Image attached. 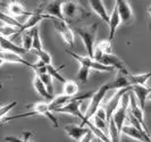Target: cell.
I'll return each instance as SVG.
<instances>
[{
	"label": "cell",
	"mask_w": 151,
	"mask_h": 142,
	"mask_svg": "<svg viewBox=\"0 0 151 142\" xmlns=\"http://www.w3.org/2000/svg\"><path fill=\"white\" fill-rule=\"evenodd\" d=\"M7 13L9 15L14 16L16 18L21 17V16H31L33 13L31 12H27L25 7L23 6L21 2H17V1H10L7 5Z\"/></svg>",
	"instance_id": "cell-18"
},
{
	"label": "cell",
	"mask_w": 151,
	"mask_h": 142,
	"mask_svg": "<svg viewBox=\"0 0 151 142\" xmlns=\"http://www.w3.org/2000/svg\"><path fill=\"white\" fill-rule=\"evenodd\" d=\"M66 53L68 55H70L75 60H77L82 66H85V67L90 68V69H94V71H100V72H114L115 69L113 67H109V66H106L101 63H99L97 60L92 59L90 57H84V56H80L77 53H73L70 50H66Z\"/></svg>",
	"instance_id": "cell-4"
},
{
	"label": "cell",
	"mask_w": 151,
	"mask_h": 142,
	"mask_svg": "<svg viewBox=\"0 0 151 142\" xmlns=\"http://www.w3.org/2000/svg\"><path fill=\"white\" fill-rule=\"evenodd\" d=\"M115 6L118 9V13L122 18V22L126 23L132 19L133 17V10L129 5V1H124V0H117Z\"/></svg>",
	"instance_id": "cell-14"
},
{
	"label": "cell",
	"mask_w": 151,
	"mask_h": 142,
	"mask_svg": "<svg viewBox=\"0 0 151 142\" xmlns=\"http://www.w3.org/2000/svg\"><path fill=\"white\" fill-rule=\"evenodd\" d=\"M151 79V72L143 74H129V80L132 85H145L148 86V82Z\"/></svg>",
	"instance_id": "cell-22"
},
{
	"label": "cell",
	"mask_w": 151,
	"mask_h": 142,
	"mask_svg": "<svg viewBox=\"0 0 151 142\" xmlns=\"http://www.w3.org/2000/svg\"><path fill=\"white\" fill-rule=\"evenodd\" d=\"M127 115H129V109L123 107V106H119V108L116 110V112L114 114L113 118L111 120L115 122L116 124V127L118 130V133L122 135V131L125 126V120H127Z\"/></svg>",
	"instance_id": "cell-16"
},
{
	"label": "cell",
	"mask_w": 151,
	"mask_h": 142,
	"mask_svg": "<svg viewBox=\"0 0 151 142\" xmlns=\"http://www.w3.org/2000/svg\"><path fill=\"white\" fill-rule=\"evenodd\" d=\"M32 108L33 112H37V115L40 116H45L48 120L52 123L53 127H58V120L56 118V116L53 115L52 110L50 109V105H49V101H38V102H34L32 106H29Z\"/></svg>",
	"instance_id": "cell-6"
},
{
	"label": "cell",
	"mask_w": 151,
	"mask_h": 142,
	"mask_svg": "<svg viewBox=\"0 0 151 142\" xmlns=\"http://www.w3.org/2000/svg\"><path fill=\"white\" fill-rule=\"evenodd\" d=\"M0 47H1V50L2 51H10V53H17V55H25L29 51L26 49H24L21 45H17L15 42H13L12 40L6 39V37H0Z\"/></svg>",
	"instance_id": "cell-13"
},
{
	"label": "cell",
	"mask_w": 151,
	"mask_h": 142,
	"mask_svg": "<svg viewBox=\"0 0 151 142\" xmlns=\"http://www.w3.org/2000/svg\"><path fill=\"white\" fill-rule=\"evenodd\" d=\"M129 112L147 128L145 124H144V110L142 109V107L140 106V104H139V101H137V99L135 97V94L133 93V91H131V102H129Z\"/></svg>",
	"instance_id": "cell-12"
},
{
	"label": "cell",
	"mask_w": 151,
	"mask_h": 142,
	"mask_svg": "<svg viewBox=\"0 0 151 142\" xmlns=\"http://www.w3.org/2000/svg\"><path fill=\"white\" fill-rule=\"evenodd\" d=\"M110 90H113L111 89L110 83H106V84H102V85L94 92V94H93V97L91 98L90 102H89V106H88V108H86V112L84 114V120L81 122V125H82V126H85V123H86V122L92 120V118L94 117L96 112L98 110V108L101 106L102 101L105 100L107 92L110 91Z\"/></svg>",
	"instance_id": "cell-1"
},
{
	"label": "cell",
	"mask_w": 151,
	"mask_h": 142,
	"mask_svg": "<svg viewBox=\"0 0 151 142\" xmlns=\"http://www.w3.org/2000/svg\"><path fill=\"white\" fill-rule=\"evenodd\" d=\"M92 136H93V133L91 132V130H90V132L85 135V136H84L83 139H82L80 142H92Z\"/></svg>",
	"instance_id": "cell-38"
},
{
	"label": "cell",
	"mask_w": 151,
	"mask_h": 142,
	"mask_svg": "<svg viewBox=\"0 0 151 142\" xmlns=\"http://www.w3.org/2000/svg\"><path fill=\"white\" fill-rule=\"evenodd\" d=\"M0 61H1V65H4L5 63H12V64H21L24 66H27V67L34 69V64H31L29 63L25 58H23V56L21 55H17V53H10V51H0Z\"/></svg>",
	"instance_id": "cell-9"
},
{
	"label": "cell",
	"mask_w": 151,
	"mask_h": 142,
	"mask_svg": "<svg viewBox=\"0 0 151 142\" xmlns=\"http://www.w3.org/2000/svg\"><path fill=\"white\" fill-rule=\"evenodd\" d=\"M52 24L55 26V30L59 33V35L63 37V40L67 43L69 47H74L75 45V39H74V33L73 30L68 26V24L66 21H61V19H57L53 18Z\"/></svg>",
	"instance_id": "cell-5"
},
{
	"label": "cell",
	"mask_w": 151,
	"mask_h": 142,
	"mask_svg": "<svg viewBox=\"0 0 151 142\" xmlns=\"http://www.w3.org/2000/svg\"><path fill=\"white\" fill-rule=\"evenodd\" d=\"M75 31L83 41L86 53H88V57L93 59L94 51H96V37H97V31H98V24L94 23L90 26L76 27Z\"/></svg>",
	"instance_id": "cell-2"
},
{
	"label": "cell",
	"mask_w": 151,
	"mask_h": 142,
	"mask_svg": "<svg viewBox=\"0 0 151 142\" xmlns=\"http://www.w3.org/2000/svg\"><path fill=\"white\" fill-rule=\"evenodd\" d=\"M21 139L22 140H24V141H30V139L33 136V133L32 132H30V131H24V132H22L21 133Z\"/></svg>",
	"instance_id": "cell-36"
},
{
	"label": "cell",
	"mask_w": 151,
	"mask_h": 142,
	"mask_svg": "<svg viewBox=\"0 0 151 142\" xmlns=\"http://www.w3.org/2000/svg\"><path fill=\"white\" fill-rule=\"evenodd\" d=\"M148 14H149V23H148V29L151 31V6L148 8Z\"/></svg>",
	"instance_id": "cell-39"
},
{
	"label": "cell",
	"mask_w": 151,
	"mask_h": 142,
	"mask_svg": "<svg viewBox=\"0 0 151 142\" xmlns=\"http://www.w3.org/2000/svg\"><path fill=\"white\" fill-rule=\"evenodd\" d=\"M122 134L125 135V136H129L133 140H136V141L140 142H145V139L149 134V132L147 131H143V130H139L137 127L133 126V125H125L123 131H122Z\"/></svg>",
	"instance_id": "cell-10"
},
{
	"label": "cell",
	"mask_w": 151,
	"mask_h": 142,
	"mask_svg": "<svg viewBox=\"0 0 151 142\" xmlns=\"http://www.w3.org/2000/svg\"><path fill=\"white\" fill-rule=\"evenodd\" d=\"M43 19H51L52 21L53 18L52 17H50V16L45 15V13H43V9L42 10H37V12H33V14L26 19V22L25 24L22 26V29L19 30L18 32V35L19 34H23V33H25V32H27V31H31L32 29H34V27H37L38 26V24L41 21H43Z\"/></svg>",
	"instance_id": "cell-7"
},
{
	"label": "cell",
	"mask_w": 151,
	"mask_h": 142,
	"mask_svg": "<svg viewBox=\"0 0 151 142\" xmlns=\"http://www.w3.org/2000/svg\"><path fill=\"white\" fill-rule=\"evenodd\" d=\"M64 67H65V65L60 66V68H59V69H61V68H64ZM59 69L55 68V67H53V65L51 64V65H48V66H47V73H48V74H50L52 77H55V79H57L58 81L65 83L67 80H66V79H65V77H64V76L59 73Z\"/></svg>",
	"instance_id": "cell-30"
},
{
	"label": "cell",
	"mask_w": 151,
	"mask_h": 142,
	"mask_svg": "<svg viewBox=\"0 0 151 142\" xmlns=\"http://www.w3.org/2000/svg\"><path fill=\"white\" fill-rule=\"evenodd\" d=\"M80 86L78 84L73 81V80H67L64 83V88H63V94L68 96V97H76L80 93Z\"/></svg>",
	"instance_id": "cell-23"
},
{
	"label": "cell",
	"mask_w": 151,
	"mask_h": 142,
	"mask_svg": "<svg viewBox=\"0 0 151 142\" xmlns=\"http://www.w3.org/2000/svg\"><path fill=\"white\" fill-rule=\"evenodd\" d=\"M6 142H31V141H24L21 138H16V136H6L5 138Z\"/></svg>",
	"instance_id": "cell-37"
},
{
	"label": "cell",
	"mask_w": 151,
	"mask_h": 142,
	"mask_svg": "<svg viewBox=\"0 0 151 142\" xmlns=\"http://www.w3.org/2000/svg\"><path fill=\"white\" fill-rule=\"evenodd\" d=\"M15 106H17V101H12V102L8 104V105L1 106V108H0V118L4 120V118L6 117V115H7L8 112H10Z\"/></svg>",
	"instance_id": "cell-34"
},
{
	"label": "cell",
	"mask_w": 151,
	"mask_h": 142,
	"mask_svg": "<svg viewBox=\"0 0 151 142\" xmlns=\"http://www.w3.org/2000/svg\"><path fill=\"white\" fill-rule=\"evenodd\" d=\"M93 59L99 61V63H101V64H104V65H106V66L113 67L115 71L117 69V72H119V73L129 74L125 64H124L117 56H115L114 53H101L99 49L96 48L94 58H93Z\"/></svg>",
	"instance_id": "cell-3"
},
{
	"label": "cell",
	"mask_w": 151,
	"mask_h": 142,
	"mask_svg": "<svg viewBox=\"0 0 151 142\" xmlns=\"http://www.w3.org/2000/svg\"><path fill=\"white\" fill-rule=\"evenodd\" d=\"M98 142H104V141H101V140H98Z\"/></svg>",
	"instance_id": "cell-41"
},
{
	"label": "cell",
	"mask_w": 151,
	"mask_h": 142,
	"mask_svg": "<svg viewBox=\"0 0 151 142\" xmlns=\"http://www.w3.org/2000/svg\"><path fill=\"white\" fill-rule=\"evenodd\" d=\"M148 100H149V101H151V91H150V93L148 94Z\"/></svg>",
	"instance_id": "cell-40"
},
{
	"label": "cell",
	"mask_w": 151,
	"mask_h": 142,
	"mask_svg": "<svg viewBox=\"0 0 151 142\" xmlns=\"http://www.w3.org/2000/svg\"><path fill=\"white\" fill-rule=\"evenodd\" d=\"M37 55H38L39 57V60H41L43 64H45V66H48V65H51V55L48 53V51H45V49L43 50H41V51H35Z\"/></svg>",
	"instance_id": "cell-33"
},
{
	"label": "cell",
	"mask_w": 151,
	"mask_h": 142,
	"mask_svg": "<svg viewBox=\"0 0 151 142\" xmlns=\"http://www.w3.org/2000/svg\"><path fill=\"white\" fill-rule=\"evenodd\" d=\"M33 86H34V89L37 90V92H38L39 94L43 98V99L48 100L49 102L53 100V96H51V94L48 92V90H47L45 85L43 84V82L41 81L40 76H39L38 74H35V73H34V77H33Z\"/></svg>",
	"instance_id": "cell-20"
},
{
	"label": "cell",
	"mask_w": 151,
	"mask_h": 142,
	"mask_svg": "<svg viewBox=\"0 0 151 142\" xmlns=\"http://www.w3.org/2000/svg\"><path fill=\"white\" fill-rule=\"evenodd\" d=\"M121 23L123 22H122L119 13H118V9H117L116 6H114L111 15H110V23H109V29H110V33H109V37H108L109 41H113L114 37H115V33H116V30L118 29Z\"/></svg>",
	"instance_id": "cell-19"
},
{
	"label": "cell",
	"mask_w": 151,
	"mask_h": 142,
	"mask_svg": "<svg viewBox=\"0 0 151 142\" xmlns=\"http://www.w3.org/2000/svg\"><path fill=\"white\" fill-rule=\"evenodd\" d=\"M0 18H1V23L4 25H8V26H13V27H16L18 30L22 29V24L18 22V19L14 17V16L9 15L8 13H5V12H1L0 13Z\"/></svg>",
	"instance_id": "cell-24"
},
{
	"label": "cell",
	"mask_w": 151,
	"mask_h": 142,
	"mask_svg": "<svg viewBox=\"0 0 151 142\" xmlns=\"http://www.w3.org/2000/svg\"><path fill=\"white\" fill-rule=\"evenodd\" d=\"M89 77H90V68L81 65V67L77 72V80L81 83H86L89 81Z\"/></svg>",
	"instance_id": "cell-32"
},
{
	"label": "cell",
	"mask_w": 151,
	"mask_h": 142,
	"mask_svg": "<svg viewBox=\"0 0 151 142\" xmlns=\"http://www.w3.org/2000/svg\"><path fill=\"white\" fill-rule=\"evenodd\" d=\"M97 49H99L101 53H113V48H111V41H109L108 39L106 40H101L99 41L97 47Z\"/></svg>",
	"instance_id": "cell-31"
},
{
	"label": "cell",
	"mask_w": 151,
	"mask_h": 142,
	"mask_svg": "<svg viewBox=\"0 0 151 142\" xmlns=\"http://www.w3.org/2000/svg\"><path fill=\"white\" fill-rule=\"evenodd\" d=\"M65 132L67 133V135L73 139L74 142H80L83 139L85 135L90 132V128L88 126H82L81 124H67L64 127Z\"/></svg>",
	"instance_id": "cell-8"
},
{
	"label": "cell",
	"mask_w": 151,
	"mask_h": 142,
	"mask_svg": "<svg viewBox=\"0 0 151 142\" xmlns=\"http://www.w3.org/2000/svg\"><path fill=\"white\" fill-rule=\"evenodd\" d=\"M35 74H38L40 76V79H41V81L43 82V84L45 85V88L48 90V92L53 96V77L51 76L50 74H48V73H35Z\"/></svg>",
	"instance_id": "cell-25"
},
{
	"label": "cell",
	"mask_w": 151,
	"mask_h": 142,
	"mask_svg": "<svg viewBox=\"0 0 151 142\" xmlns=\"http://www.w3.org/2000/svg\"><path fill=\"white\" fill-rule=\"evenodd\" d=\"M18 32H19L18 29L13 27V26H8V25H4V24L0 27V34H1V37H6V39L14 37L15 35H18Z\"/></svg>",
	"instance_id": "cell-26"
},
{
	"label": "cell",
	"mask_w": 151,
	"mask_h": 142,
	"mask_svg": "<svg viewBox=\"0 0 151 142\" xmlns=\"http://www.w3.org/2000/svg\"><path fill=\"white\" fill-rule=\"evenodd\" d=\"M63 15L65 21L74 19L78 15V6L73 1H64L63 2Z\"/></svg>",
	"instance_id": "cell-21"
},
{
	"label": "cell",
	"mask_w": 151,
	"mask_h": 142,
	"mask_svg": "<svg viewBox=\"0 0 151 142\" xmlns=\"http://www.w3.org/2000/svg\"><path fill=\"white\" fill-rule=\"evenodd\" d=\"M89 5H90L91 9L94 12V14H97L104 22L109 25L110 16L108 15V13H107L105 5H104V1H101V0H90Z\"/></svg>",
	"instance_id": "cell-15"
},
{
	"label": "cell",
	"mask_w": 151,
	"mask_h": 142,
	"mask_svg": "<svg viewBox=\"0 0 151 142\" xmlns=\"http://www.w3.org/2000/svg\"><path fill=\"white\" fill-rule=\"evenodd\" d=\"M108 133H109V138L111 142H119V138L121 134L118 133V130L116 127V124L113 120H109V124H108Z\"/></svg>",
	"instance_id": "cell-28"
},
{
	"label": "cell",
	"mask_w": 151,
	"mask_h": 142,
	"mask_svg": "<svg viewBox=\"0 0 151 142\" xmlns=\"http://www.w3.org/2000/svg\"><path fill=\"white\" fill-rule=\"evenodd\" d=\"M94 116H97L98 118H100V120H105V122H107L108 123V117H107V110H106V107H102V106H100L98 108V110H97V112H96V115Z\"/></svg>",
	"instance_id": "cell-35"
},
{
	"label": "cell",
	"mask_w": 151,
	"mask_h": 142,
	"mask_svg": "<svg viewBox=\"0 0 151 142\" xmlns=\"http://www.w3.org/2000/svg\"><path fill=\"white\" fill-rule=\"evenodd\" d=\"M32 33V37H33V50L35 51H41L43 50L42 47V42H41V37H40V33H39L38 27H34L31 30Z\"/></svg>",
	"instance_id": "cell-27"
},
{
	"label": "cell",
	"mask_w": 151,
	"mask_h": 142,
	"mask_svg": "<svg viewBox=\"0 0 151 142\" xmlns=\"http://www.w3.org/2000/svg\"><path fill=\"white\" fill-rule=\"evenodd\" d=\"M22 47L24 49H26L27 51H30L33 49V37L31 31H27L25 33H23L22 35Z\"/></svg>",
	"instance_id": "cell-29"
},
{
	"label": "cell",
	"mask_w": 151,
	"mask_h": 142,
	"mask_svg": "<svg viewBox=\"0 0 151 142\" xmlns=\"http://www.w3.org/2000/svg\"><path fill=\"white\" fill-rule=\"evenodd\" d=\"M63 2L64 1H50L45 7L43 13L52 18L65 21L64 15H63Z\"/></svg>",
	"instance_id": "cell-11"
},
{
	"label": "cell",
	"mask_w": 151,
	"mask_h": 142,
	"mask_svg": "<svg viewBox=\"0 0 151 142\" xmlns=\"http://www.w3.org/2000/svg\"><path fill=\"white\" fill-rule=\"evenodd\" d=\"M132 91L135 94L140 106L142 107V109L144 110L145 101L148 100V94L150 93L151 89L149 86H145V85H132Z\"/></svg>",
	"instance_id": "cell-17"
}]
</instances>
